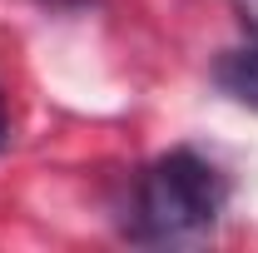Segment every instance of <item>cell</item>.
Masks as SVG:
<instances>
[{
	"instance_id": "5",
	"label": "cell",
	"mask_w": 258,
	"mask_h": 253,
	"mask_svg": "<svg viewBox=\"0 0 258 253\" xmlns=\"http://www.w3.org/2000/svg\"><path fill=\"white\" fill-rule=\"evenodd\" d=\"M0 144H5V104H0Z\"/></svg>"
},
{
	"instance_id": "1",
	"label": "cell",
	"mask_w": 258,
	"mask_h": 253,
	"mask_svg": "<svg viewBox=\"0 0 258 253\" xmlns=\"http://www.w3.org/2000/svg\"><path fill=\"white\" fill-rule=\"evenodd\" d=\"M224 174L194 149L154 159L134 189V238L139 243H199L224 214Z\"/></svg>"
},
{
	"instance_id": "3",
	"label": "cell",
	"mask_w": 258,
	"mask_h": 253,
	"mask_svg": "<svg viewBox=\"0 0 258 253\" xmlns=\"http://www.w3.org/2000/svg\"><path fill=\"white\" fill-rule=\"evenodd\" d=\"M233 10H238V20L258 35V0H233Z\"/></svg>"
},
{
	"instance_id": "2",
	"label": "cell",
	"mask_w": 258,
	"mask_h": 253,
	"mask_svg": "<svg viewBox=\"0 0 258 253\" xmlns=\"http://www.w3.org/2000/svg\"><path fill=\"white\" fill-rule=\"evenodd\" d=\"M219 80H224V90L233 99H243L248 109H258V45L243 50V55H233V60H224Z\"/></svg>"
},
{
	"instance_id": "4",
	"label": "cell",
	"mask_w": 258,
	"mask_h": 253,
	"mask_svg": "<svg viewBox=\"0 0 258 253\" xmlns=\"http://www.w3.org/2000/svg\"><path fill=\"white\" fill-rule=\"evenodd\" d=\"M40 5H50V10H90L99 0H40Z\"/></svg>"
}]
</instances>
